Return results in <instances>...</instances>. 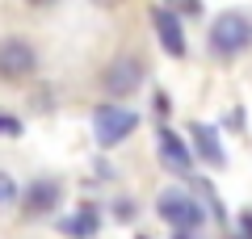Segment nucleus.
Here are the masks:
<instances>
[{
    "instance_id": "4468645a",
    "label": "nucleus",
    "mask_w": 252,
    "mask_h": 239,
    "mask_svg": "<svg viewBox=\"0 0 252 239\" xmlns=\"http://www.w3.org/2000/svg\"><path fill=\"white\" fill-rule=\"evenodd\" d=\"M0 130H4V134H17V130H21V126H17V122H13V118H0Z\"/></svg>"
},
{
    "instance_id": "7ed1b4c3",
    "label": "nucleus",
    "mask_w": 252,
    "mask_h": 239,
    "mask_svg": "<svg viewBox=\"0 0 252 239\" xmlns=\"http://www.w3.org/2000/svg\"><path fill=\"white\" fill-rule=\"evenodd\" d=\"M156 210H160V218L168 222V227L185 231V235H189L193 227H202V206L193 202L189 193H181V189H168V193H160Z\"/></svg>"
},
{
    "instance_id": "9b49d317",
    "label": "nucleus",
    "mask_w": 252,
    "mask_h": 239,
    "mask_svg": "<svg viewBox=\"0 0 252 239\" xmlns=\"http://www.w3.org/2000/svg\"><path fill=\"white\" fill-rule=\"evenodd\" d=\"M168 13H185V17H202V0H164Z\"/></svg>"
},
{
    "instance_id": "ddd939ff",
    "label": "nucleus",
    "mask_w": 252,
    "mask_h": 239,
    "mask_svg": "<svg viewBox=\"0 0 252 239\" xmlns=\"http://www.w3.org/2000/svg\"><path fill=\"white\" fill-rule=\"evenodd\" d=\"M227 126H235V130H240V126H244V109H240V105H235L231 114H227Z\"/></svg>"
},
{
    "instance_id": "f8f14e48",
    "label": "nucleus",
    "mask_w": 252,
    "mask_h": 239,
    "mask_svg": "<svg viewBox=\"0 0 252 239\" xmlns=\"http://www.w3.org/2000/svg\"><path fill=\"white\" fill-rule=\"evenodd\" d=\"M13 202H17V185H13L9 172H0V210H4V206H13Z\"/></svg>"
},
{
    "instance_id": "9d476101",
    "label": "nucleus",
    "mask_w": 252,
    "mask_h": 239,
    "mask_svg": "<svg viewBox=\"0 0 252 239\" xmlns=\"http://www.w3.org/2000/svg\"><path fill=\"white\" fill-rule=\"evenodd\" d=\"M97 222H101V214L93 210V206H80L76 214L59 218V231H63V235H76V239H89L93 231H97Z\"/></svg>"
},
{
    "instance_id": "2eb2a0df",
    "label": "nucleus",
    "mask_w": 252,
    "mask_h": 239,
    "mask_svg": "<svg viewBox=\"0 0 252 239\" xmlns=\"http://www.w3.org/2000/svg\"><path fill=\"white\" fill-rule=\"evenodd\" d=\"M30 4H51V0H30Z\"/></svg>"
},
{
    "instance_id": "39448f33",
    "label": "nucleus",
    "mask_w": 252,
    "mask_h": 239,
    "mask_svg": "<svg viewBox=\"0 0 252 239\" xmlns=\"http://www.w3.org/2000/svg\"><path fill=\"white\" fill-rule=\"evenodd\" d=\"M101 80H105V92H109V97H126V92L139 89L143 67H139V59H130V55H126V59H114V63H109Z\"/></svg>"
},
{
    "instance_id": "0eeeda50",
    "label": "nucleus",
    "mask_w": 252,
    "mask_h": 239,
    "mask_svg": "<svg viewBox=\"0 0 252 239\" xmlns=\"http://www.w3.org/2000/svg\"><path fill=\"white\" fill-rule=\"evenodd\" d=\"M193 151H198L202 159H206L210 168H223L227 164V155H223V147H219V134H215V126H193Z\"/></svg>"
},
{
    "instance_id": "20e7f679",
    "label": "nucleus",
    "mask_w": 252,
    "mask_h": 239,
    "mask_svg": "<svg viewBox=\"0 0 252 239\" xmlns=\"http://www.w3.org/2000/svg\"><path fill=\"white\" fill-rule=\"evenodd\" d=\"M38 67V51L26 38H4L0 42V76L4 80H26Z\"/></svg>"
},
{
    "instance_id": "f257e3e1",
    "label": "nucleus",
    "mask_w": 252,
    "mask_h": 239,
    "mask_svg": "<svg viewBox=\"0 0 252 239\" xmlns=\"http://www.w3.org/2000/svg\"><path fill=\"white\" fill-rule=\"evenodd\" d=\"M135 126H139V114H135V109H122V105H101L97 114H93V134H97L101 147L122 143Z\"/></svg>"
},
{
    "instance_id": "6e6552de",
    "label": "nucleus",
    "mask_w": 252,
    "mask_h": 239,
    "mask_svg": "<svg viewBox=\"0 0 252 239\" xmlns=\"http://www.w3.org/2000/svg\"><path fill=\"white\" fill-rule=\"evenodd\" d=\"M160 155H164V164H168L172 172H189V164H193V151H189L172 130H160Z\"/></svg>"
},
{
    "instance_id": "423d86ee",
    "label": "nucleus",
    "mask_w": 252,
    "mask_h": 239,
    "mask_svg": "<svg viewBox=\"0 0 252 239\" xmlns=\"http://www.w3.org/2000/svg\"><path fill=\"white\" fill-rule=\"evenodd\" d=\"M152 26H156V34H160L164 51H168L172 59H181V55H185V34H181L177 13H168V9H152Z\"/></svg>"
},
{
    "instance_id": "1a4fd4ad",
    "label": "nucleus",
    "mask_w": 252,
    "mask_h": 239,
    "mask_svg": "<svg viewBox=\"0 0 252 239\" xmlns=\"http://www.w3.org/2000/svg\"><path fill=\"white\" fill-rule=\"evenodd\" d=\"M59 206V185L55 180H34L26 193V214H51Z\"/></svg>"
},
{
    "instance_id": "f03ea898",
    "label": "nucleus",
    "mask_w": 252,
    "mask_h": 239,
    "mask_svg": "<svg viewBox=\"0 0 252 239\" xmlns=\"http://www.w3.org/2000/svg\"><path fill=\"white\" fill-rule=\"evenodd\" d=\"M252 42V21L244 13H223V17L210 26V46L219 55H240Z\"/></svg>"
}]
</instances>
